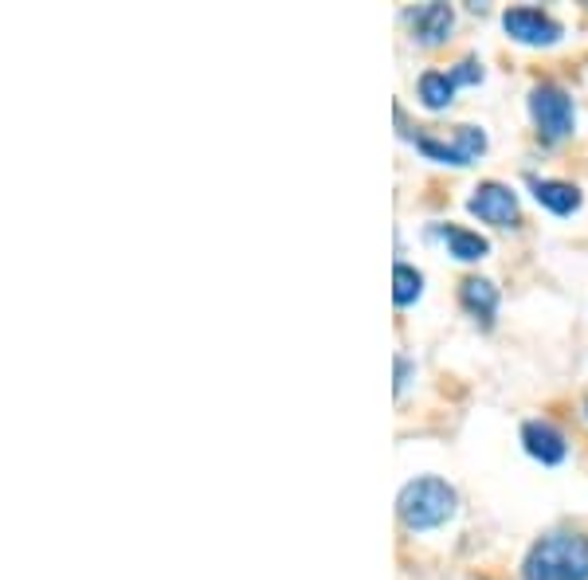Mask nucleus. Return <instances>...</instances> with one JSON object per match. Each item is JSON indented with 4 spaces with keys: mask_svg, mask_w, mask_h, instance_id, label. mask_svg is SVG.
I'll return each instance as SVG.
<instances>
[{
    "mask_svg": "<svg viewBox=\"0 0 588 580\" xmlns=\"http://www.w3.org/2000/svg\"><path fill=\"white\" fill-rule=\"evenodd\" d=\"M459 303H463V310L471 314L475 321H483L486 329L494 326V314H498V286L491 283V278H463L459 283Z\"/></svg>",
    "mask_w": 588,
    "mask_h": 580,
    "instance_id": "nucleus-9",
    "label": "nucleus"
},
{
    "mask_svg": "<svg viewBox=\"0 0 588 580\" xmlns=\"http://www.w3.org/2000/svg\"><path fill=\"white\" fill-rule=\"evenodd\" d=\"M455 506H459L455 486L435 475L412 478V483H405L397 494V518H400V526L412 529V534L440 529L443 521L455 518Z\"/></svg>",
    "mask_w": 588,
    "mask_h": 580,
    "instance_id": "nucleus-1",
    "label": "nucleus"
},
{
    "mask_svg": "<svg viewBox=\"0 0 588 580\" xmlns=\"http://www.w3.org/2000/svg\"><path fill=\"white\" fill-rule=\"evenodd\" d=\"M502 28H506V35H511L514 44H526V48H554L561 44L565 28L557 24L549 12L542 9H506L502 12Z\"/></svg>",
    "mask_w": 588,
    "mask_h": 580,
    "instance_id": "nucleus-4",
    "label": "nucleus"
},
{
    "mask_svg": "<svg viewBox=\"0 0 588 580\" xmlns=\"http://www.w3.org/2000/svg\"><path fill=\"white\" fill-rule=\"evenodd\" d=\"M522 580H588V537L545 534L526 553Z\"/></svg>",
    "mask_w": 588,
    "mask_h": 580,
    "instance_id": "nucleus-2",
    "label": "nucleus"
},
{
    "mask_svg": "<svg viewBox=\"0 0 588 580\" xmlns=\"http://www.w3.org/2000/svg\"><path fill=\"white\" fill-rule=\"evenodd\" d=\"M522 447H526L529 460H537L542 467H557L569 455V440L557 424L549 420H526L522 424Z\"/></svg>",
    "mask_w": 588,
    "mask_h": 580,
    "instance_id": "nucleus-6",
    "label": "nucleus"
},
{
    "mask_svg": "<svg viewBox=\"0 0 588 580\" xmlns=\"http://www.w3.org/2000/svg\"><path fill=\"white\" fill-rule=\"evenodd\" d=\"M416 95H420L424 110H448L455 98V78H451V71H424L416 83Z\"/></svg>",
    "mask_w": 588,
    "mask_h": 580,
    "instance_id": "nucleus-11",
    "label": "nucleus"
},
{
    "mask_svg": "<svg viewBox=\"0 0 588 580\" xmlns=\"http://www.w3.org/2000/svg\"><path fill=\"white\" fill-rule=\"evenodd\" d=\"M408 377H412V361L405 354H397V392L408 389Z\"/></svg>",
    "mask_w": 588,
    "mask_h": 580,
    "instance_id": "nucleus-16",
    "label": "nucleus"
},
{
    "mask_svg": "<svg viewBox=\"0 0 588 580\" xmlns=\"http://www.w3.org/2000/svg\"><path fill=\"white\" fill-rule=\"evenodd\" d=\"M468 212L483 220V224H491V228H514L522 220L518 197H514L511 184H502V181L479 184V189L468 197Z\"/></svg>",
    "mask_w": 588,
    "mask_h": 580,
    "instance_id": "nucleus-5",
    "label": "nucleus"
},
{
    "mask_svg": "<svg viewBox=\"0 0 588 580\" xmlns=\"http://www.w3.org/2000/svg\"><path fill=\"white\" fill-rule=\"evenodd\" d=\"M529 192L542 209H549L554 217H573L580 209V189L569 181H554V177H529Z\"/></svg>",
    "mask_w": 588,
    "mask_h": 580,
    "instance_id": "nucleus-10",
    "label": "nucleus"
},
{
    "mask_svg": "<svg viewBox=\"0 0 588 580\" xmlns=\"http://www.w3.org/2000/svg\"><path fill=\"white\" fill-rule=\"evenodd\" d=\"M585 408H588V400H585Z\"/></svg>",
    "mask_w": 588,
    "mask_h": 580,
    "instance_id": "nucleus-17",
    "label": "nucleus"
},
{
    "mask_svg": "<svg viewBox=\"0 0 588 580\" xmlns=\"http://www.w3.org/2000/svg\"><path fill=\"white\" fill-rule=\"evenodd\" d=\"M451 78H455V87H475V83H483V63L475 60V55H468V60H459L455 67H448Z\"/></svg>",
    "mask_w": 588,
    "mask_h": 580,
    "instance_id": "nucleus-15",
    "label": "nucleus"
},
{
    "mask_svg": "<svg viewBox=\"0 0 588 580\" xmlns=\"http://www.w3.org/2000/svg\"><path fill=\"white\" fill-rule=\"evenodd\" d=\"M451 141H455V149L463 154V161H468V165H475L479 157L486 154V134L479 130V126H455Z\"/></svg>",
    "mask_w": 588,
    "mask_h": 580,
    "instance_id": "nucleus-14",
    "label": "nucleus"
},
{
    "mask_svg": "<svg viewBox=\"0 0 588 580\" xmlns=\"http://www.w3.org/2000/svg\"><path fill=\"white\" fill-rule=\"evenodd\" d=\"M408 24H412V40L420 48H440L451 40V28H455V12L451 4H420V9L408 12Z\"/></svg>",
    "mask_w": 588,
    "mask_h": 580,
    "instance_id": "nucleus-7",
    "label": "nucleus"
},
{
    "mask_svg": "<svg viewBox=\"0 0 588 580\" xmlns=\"http://www.w3.org/2000/svg\"><path fill=\"white\" fill-rule=\"evenodd\" d=\"M420 295H424V275L412 263H397L392 267V303L405 310V306L420 303Z\"/></svg>",
    "mask_w": 588,
    "mask_h": 580,
    "instance_id": "nucleus-12",
    "label": "nucleus"
},
{
    "mask_svg": "<svg viewBox=\"0 0 588 580\" xmlns=\"http://www.w3.org/2000/svg\"><path fill=\"white\" fill-rule=\"evenodd\" d=\"M412 146L420 149V154L428 157V161L435 165H455V169H468V161H463V154L455 149V141L448 138H432V134H416Z\"/></svg>",
    "mask_w": 588,
    "mask_h": 580,
    "instance_id": "nucleus-13",
    "label": "nucleus"
},
{
    "mask_svg": "<svg viewBox=\"0 0 588 580\" xmlns=\"http://www.w3.org/2000/svg\"><path fill=\"white\" fill-rule=\"evenodd\" d=\"M529 118H534L537 134L545 141H565L573 130H577V106H573V95L557 83H537L526 98Z\"/></svg>",
    "mask_w": 588,
    "mask_h": 580,
    "instance_id": "nucleus-3",
    "label": "nucleus"
},
{
    "mask_svg": "<svg viewBox=\"0 0 588 580\" xmlns=\"http://www.w3.org/2000/svg\"><path fill=\"white\" fill-rule=\"evenodd\" d=\"M428 235H432V240H440L443 247H448L451 260H459V263H479V260H486V255H491V240H486V235H479V232H471V228L435 224V228H428Z\"/></svg>",
    "mask_w": 588,
    "mask_h": 580,
    "instance_id": "nucleus-8",
    "label": "nucleus"
}]
</instances>
